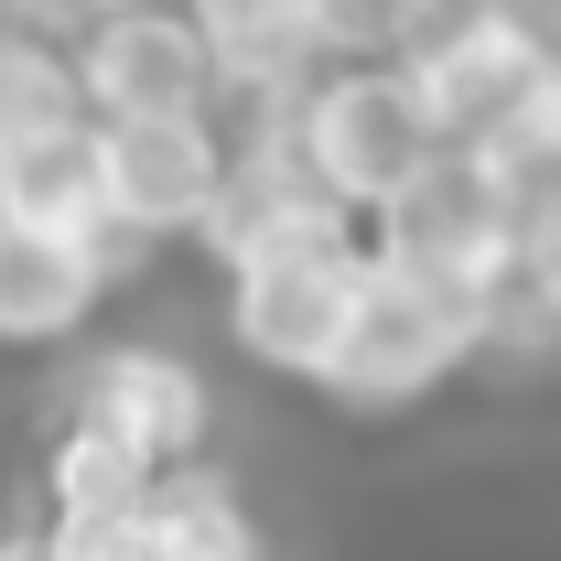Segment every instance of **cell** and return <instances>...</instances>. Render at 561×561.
<instances>
[{
	"mask_svg": "<svg viewBox=\"0 0 561 561\" xmlns=\"http://www.w3.org/2000/svg\"><path fill=\"white\" fill-rule=\"evenodd\" d=\"M507 227H518V162L476 151V140H443L400 195H378L356 216V238H367L378 271H411L432 291H465V302H496Z\"/></svg>",
	"mask_w": 561,
	"mask_h": 561,
	"instance_id": "obj_1",
	"label": "cell"
},
{
	"mask_svg": "<svg viewBox=\"0 0 561 561\" xmlns=\"http://www.w3.org/2000/svg\"><path fill=\"white\" fill-rule=\"evenodd\" d=\"M400 66H411V87H421V108H432L443 140L507 151V140L529 130L551 66H561L551 0H443V22L421 33Z\"/></svg>",
	"mask_w": 561,
	"mask_h": 561,
	"instance_id": "obj_2",
	"label": "cell"
},
{
	"mask_svg": "<svg viewBox=\"0 0 561 561\" xmlns=\"http://www.w3.org/2000/svg\"><path fill=\"white\" fill-rule=\"evenodd\" d=\"M260 119L302 151V173H313L346 216H367L378 195H400L421 162L443 151L411 66H313L280 108H260Z\"/></svg>",
	"mask_w": 561,
	"mask_h": 561,
	"instance_id": "obj_3",
	"label": "cell"
},
{
	"mask_svg": "<svg viewBox=\"0 0 561 561\" xmlns=\"http://www.w3.org/2000/svg\"><path fill=\"white\" fill-rule=\"evenodd\" d=\"M227 108H98L87 119V162H98V206H108V238L130 260H162V249H195L216 184H227Z\"/></svg>",
	"mask_w": 561,
	"mask_h": 561,
	"instance_id": "obj_4",
	"label": "cell"
},
{
	"mask_svg": "<svg viewBox=\"0 0 561 561\" xmlns=\"http://www.w3.org/2000/svg\"><path fill=\"white\" fill-rule=\"evenodd\" d=\"M476 335H486V302L432 291V280L367 260V302H356L346 356L324 367L313 400H335L346 421H411V411H432L454 378H476Z\"/></svg>",
	"mask_w": 561,
	"mask_h": 561,
	"instance_id": "obj_5",
	"label": "cell"
},
{
	"mask_svg": "<svg viewBox=\"0 0 561 561\" xmlns=\"http://www.w3.org/2000/svg\"><path fill=\"white\" fill-rule=\"evenodd\" d=\"M367 302V238H313V249H271L249 271H227L216 324L238 367H260L271 389H324V367L346 356V324Z\"/></svg>",
	"mask_w": 561,
	"mask_h": 561,
	"instance_id": "obj_6",
	"label": "cell"
},
{
	"mask_svg": "<svg viewBox=\"0 0 561 561\" xmlns=\"http://www.w3.org/2000/svg\"><path fill=\"white\" fill-rule=\"evenodd\" d=\"M66 356L76 367H66V389H55V411L119 432L140 465H184V454L216 443V378L184 346H162V335H108V346H87V335H76Z\"/></svg>",
	"mask_w": 561,
	"mask_h": 561,
	"instance_id": "obj_7",
	"label": "cell"
},
{
	"mask_svg": "<svg viewBox=\"0 0 561 561\" xmlns=\"http://www.w3.org/2000/svg\"><path fill=\"white\" fill-rule=\"evenodd\" d=\"M130 249L119 238H76V227H33L0 206V356H66L119 291H130Z\"/></svg>",
	"mask_w": 561,
	"mask_h": 561,
	"instance_id": "obj_8",
	"label": "cell"
},
{
	"mask_svg": "<svg viewBox=\"0 0 561 561\" xmlns=\"http://www.w3.org/2000/svg\"><path fill=\"white\" fill-rule=\"evenodd\" d=\"M238 130V151H227V184H216L206 227H195V260H206L216 280L249 271V260H271V249H313V238H346L356 216L302 173V151L271 130V119H227Z\"/></svg>",
	"mask_w": 561,
	"mask_h": 561,
	"instance_id": "obj_9",
	"label": "cell"
},
{
	"mask_svg": "<svg viewBox=\"0 0 561 561\" xmlns=\"http://www.w3.org/2000/svg\"><path fill=\"white\" fill-rule=\"evenodd\" d=\"M66 44H76L87 119L98 108H216V55H206V22L184 0L87 11V22H66Z\"/></svg>",
	"mask_w": 561,
	"mask_h": 561,
	"instance_id": "obj_10",
	"label": "cell"
},
{
	"mask_svg": "<svg viewBox=\"0 0 561 561\" xmlns=\"http://www.w3.org/2000/svg\"><path fill=\"white\" fill-rule=\"evenodd\" d=\"M140 551L151 561H271V529H260V507L227 465L184 454L140 486Z\"/></svg>",
	"mask_w": 561,
	"mask_h": 561,
	"instance_id": "obj_11",
	"label": "cell"
},
{
	"mask_svg": "<svg viewBox=\"0 0 561 561\" xmlns=\"http://www.w3.org/2000/svg\"><path fill=\"white\" fill-rule=\"evenodd\" d=\"M206 22L216 55V108L227 119H260L280 108L302 76H313V33H302V0H184Z\"/></svg>",
	"mask_w": 561,
	"mask_h": 561,
	"instance_id": "obj_12",
	"label": "cell"
},
{
	"mask_svg": "<svg viewBox=\"0 0 561 561\" xmlns=\"http://www.w3.org/2000/svg\"><path fill=\"white\" fill-rule=\"evenodd\" d=\"M66 130H87V87H76L66 22L11 11L0 22V162L33 151V140H66Z\"/></svg>",
	"mask_w": 561,
	"mask_h": 561,
	"instance_id": "obj_13",
	"label": "cell"
},
{
	"mask_svg": "<svg viewBox=\"0 0 561 561\" xmlns=\"http://www.w3.org/2000/svg\"><path fill=\"white\" fill-rule=\"evenodd\" d=\"M151 476H162V465H140L119 432H98V421H76V411H44V432H33V507H44V518L140 507Z\"/></svg>",
	"mask_w": 561,
	"mask_h": 561,
	"instance_id": "obj_14",
	"label": "cell"
},
{
	"mask_svg": "<svg viewBox=\"0 0 561 561\" xmlns=\"http://www.w3.org/2000/svg\"><path fill=\"white\" fill-rule=\"evenodd\" d=\"M496 313H529V324L561 335V151L551 162H518V227H507Z\"/></svg>",
	"mask_w": 561,
	"mask_h": 561,
	"instance_id": "obj_15",
	"label": "cell"
},
{
	"mask_svg": "<svg viewBox=\"0 0 561 561\" xmlns=\"http://www.w3.org/2000/svg\"><path fill=\"white\" fill-rule=\"evenodd\" d=\"M0 206H11V216H33V227L108 238V206H98V162H87V130L11 151V162H0Z\"/></svg>",
	"mask_w": 561,
	"mask_h": 561,
	"instance_id": "obj_16",
	"label": "cell"
},
{
	"mask_svg": "<svg viewBox=\"0 0 561 561\" xmlns=\"http://www.w3.org/2000/svg\"><path fill=\"white\" fill-rule=\"evenodd\" d=\"M432 22H443V0H302L313 66H400Z\"/></svg>",
	"mask_w": 561,
	"mask_h": 561,
	"instance_id": "obj_17",
	"label": "cell"
},
{
	"mask_svg": "<svg viewBox=\"0 0 561 561\" xmlns=\"http://www.w3.org/2000/svg\"><path fill=\"white\" fill-rule=\"evenodd\" d=\"M55 529V561H151L140 551V507H108V518H44Z\"/></svg>",
	"mask_w": 561,
	"mask_h": 561,
	"instance_id": "obj_18",
	"label": "cell"
},
{
	"mask_svg": "<svg viewBox=\"0 0 561 561\" xmlns=\"http://www.w3.org/2000/svg\"><path fill=\"white\" fill-rule=\"evenodd\" d=\"M0 561H55V529H44V507H33V496L0 518Z\"/></svg>",
	"mask_w": 561,
	"mask_h": 561,
	"instance_id": "obj_19",
	"label": "cell"
},
{
	"mask_svg": "<svg viewBox=\"0 0 561 561\" xmlns=\"http://www.w3.org/2000/svg\"><path fill=\"white\" fill-rule=\"evenodd\" d=\"M11 11H33V0H0V22H11Z\"/></svg>",
	"mask_w": 561,
	"mask_h": 561,
	"instance_id": "obj_20",
	"label": "cell"
}]
</instances>
